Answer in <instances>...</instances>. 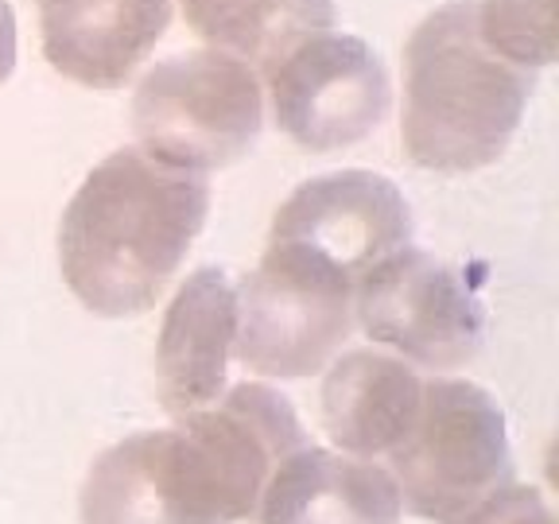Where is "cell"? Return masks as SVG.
I'll return each mask as SVG.
<instances>
[{"instance_id": "cell-1", "label": "cell", "mask_w": 559, "mask_h": 524, "mask_svg": "<svg viewBox=\"0 0 559 524\" xmlns=\"http://www.w3.org/2000/svg\"><path fill=\"white\" fill-rule=\"evenodd\" d=\"M307 446L288 396L234 384L175 428L136 431L102 451L82 481V524H237L288 454Z\"/></svg>"}, {"instance_id": "cell-2", "label": "cell", "mask_w": 559, "mask_h": 524, "mask_svg": "<svg viewBox=\"0 0 559 524\" xmlns=\"http://www.w3.org/2000/svg\"><path fill=\"white\" fill-rule=\"evenodd\" d=\"M210 214V183L140 148L105 156L59 222V269L86 311L132 319L156 307Z\"/></svg>"}, {"instance_id": "cell-3", "label": "cell", "mask_w": 559, "mask_h": 524, "mask_svg": "<svg viewBox=\"0 0 559 524\" xmlns=\"http://www.w3.org/2000/svg\"><path fill=\"white\" fill-rule=\"evenodd\" d=\"M536 86L533 70L478 39L474 0L419 20L404 47V152L424 171H478L506 156Z\"/></svg>"}, {"instance_id": "cell-4", "label": "cell", "mask_w": 559, "mask_h": 524, "mask_svg": "<svg viewBox=\"0 0 559 524\" xmlns=\"http://www.w3.org/2000/svg\"><path fill=\"white\" fill-rule=\"evenodd\" d=\"M264 124L261 74L222 51L171 55L136 82L132 129L144 156L175 171L229 167Z\"/></svg>"}, {"instance_id": "cell-5", "label": "cell", "mask_w": 559, "mask_h": 524, "mask_svg": "<svg viewBox=\"0 0 559 524\" xmlns=\"http://www.w3.org/2000/svg\"><path fill=\"white\" fill-rule=\"evenodd\" d=\"M393 481L408 513L454 524L489 489L513 481L506 412L474 381H424L412 431L389 451Z\"/></svg>"}, {"instance_id": "cell-6", "label": "cell", "mask_w": 559, "mask_h": 524, "mask_svg": "<svg viewBox=\"0 0 559 524\" xmlns=\"http://www.w3.org/2000/svg\"><path fill=\"white\" fill-rule=\"evenodd\" d=\"M234 291V354L261 377L323 373L354 331V279L304 245L269 241Z\"/></svg>"}, {"instance_id": "cell-7", "label": "cell", "mask_w": 559, "mask_h": 524, "mask_svg": "<svg viewBox=\"0 0 559 524\" xmlns=\"http://www.w3.org/2000/svg\"><path fill=\"white\" fill-rule=\"evenodd\" d=\"M354 323L424 369L466 366L486 342V307L454 264L404 245L354 284Z\"/></svg>"}, {"instance_id": "cell-8", "label": "cell", "mask_w": 559, "mask_h": 524, "mask_svg": "<svg viewBox=\"0 0 559 524\" xmlns=\"http://www.w3.org/2000/svg\"><path fill=\"white\" fill-rule=\"evenodd\" d=\"M261 74L276 129L307 152H338L366 140L393 102L381 55L346 32L311 35Z\"/></svg>"}, {"instance_id": "cell-9", "label": "cell", "mask_w": 559, "mask_h": 524, "mask_svg": "<svg viewBox=\"0 0 559 524\" xmlns=\"http://www.w3.org/2000/svg\"><path fill=\"white\" fill-rule=\"evenodd\" d=\"M269 241L304 245L358 284L381 257L412 241V210L393 179L349 167L299 183L276 210Z\"/></svg>"}, {"instance_id": "cell-10", "label": "cell", "mask_w": 559, "mask_h": 524, "mask_svg": "<svg viewBox=\"0 0 559 524\" xmlns=\"http://www.w3.org/2000/svg\"><path fill=\"white\" fill-rule=\"evenodd\" d=\"M237 338V291L226 269L191 272L175 291L156 342L159 404L175 419L214 404L226 393Z\"/></svg>"}, {"instance_id": "cell-11", "label": "cell", "mask_w": 559, "mask_h": 524, "mask_svg": "<svg viewBox=\"0 0 559 524\" xmlns=\"http://www.w3.org/2000/svg\"><path fill=\"white\" fill-rule=\"evenodd\" d=\"M167 24L171 0H39L47 62L90 90H121Z\"/></svg>"}, {"instance_id": "cell-12", "label": "cell", "mask_w": 559, "mask_h": 524, "mask_svg": "<svg viewBox=\"0 0 559 524\" xmlns=\"http://www.w3.org/2000/svg\"><path fill=\"white\" fill-rule=\"evenodd\" d=\"M261 524H401L389 471L323 446H299L272 471L257 505Z\"/></svg>"}, {"instance_id": "cell-13", "label": "cell", "mask_w": 559, "mask_h": 524, "mask_svg": "<svg viewBox=\"0 0 559 524\" xmlns=\"http://www.w3.org/2000/svg\"><path fill=\"white\" fill-rule=\"evenodd\" d=\"M424 377L381 349H349L326 366L323 424L342 454H389L416 424Z\"/></svg>"}, {"instance_id": "cell-14", "label": "cell", "mask_w": 559, "mask_h": 524, "mask_svg": "<svg viewBox=\"0 0 559 524\" xmlns=\"http://www.w3.org/2000/svg\"><path fill=\"white\" fill-rule=\"evenodd\" d=\"M210 51L269 67L319 32H334V0H179Z\"/></svg>"}, {"instance_id": "cell-15", "label": "cell", "mask_w": 559, "mask_h": 524, "mask_svg": "<svg viewBox=\"0 0 559 524\" xmlns=\"http://www.w3.org/2000/svg\"><path fill=\"white\" fill-rule=\"evenodd\" d=\"M474 24L498 59L533 74L559 55L556 0H474Z\"/></svg>"}, {"instance_id": "cell-16", "label": "cell", "mask_w": 559, "mask_h": 524, "mask_svg": "<svg viewBox=\"0 0 559 524\" xmlns=\"http://www.w3.org/2000/svg\"><path fill=\"white\" fill-rule=\"evenodd\" d=\"M454 524H556V513L536 486L506 481V486L489 489L486 498Z\"/></svg>"}, {"instance_id": "cell-17", "label": "cell", "mask_w": 559, "mask_h": 524, "mask_svg": "<svg viewBox=\"0 0 559 524\" xmlns=\"http://www.w3.org/2000/svg\"><path fill=\"white\" fill-rule=\"evenodd\" d=\"M16 70V12L9 0H0V86Z\"/></svg>"}]
</instances>
